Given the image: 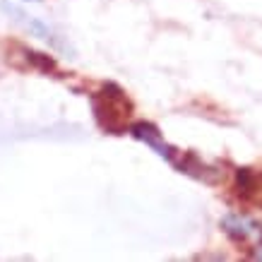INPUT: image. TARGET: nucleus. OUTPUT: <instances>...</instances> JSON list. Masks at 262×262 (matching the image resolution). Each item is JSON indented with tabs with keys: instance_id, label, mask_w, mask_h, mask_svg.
<instances>
[{
	"instance_id": "f257e3e1",
	"label": "nucleus",
	"mask_w": 262,
	"mask_h": 262,
	"mask_svg": "<svg viewBox=\"0 0 262 262\" xmlns=\"http://www.w3.org/2000/svg\"><path fill=\"white\" fill-rule=\"evenodd\" d=\"M130 133H133V137H137L140 142L149 144L161 159H166L168 164H173L181 173H188V176H192V178H200V181H216V178H219V171H214L212 166H207L205 161H200L198 157L183 154V151L173 149L171 144H166L164 137H161V133L154 125H149V123H135V125L130 127Z\"/></svg>"
},
{
	"instance_id": "f03ea898",
	"label": "nucleus",
	"mask_w": 262,
	"mask_h": 262,
	"mask_svg": "<svg viewBox=\"0 0 262 262\" xmlns=\"http://www.w3.org/2000/svg\"><path fill=\"white\" fill-rule=\"evenodd\" d=\"M92 106H94V116L103 130H108L113 135L125 133L127 116L133 108H130V101L125 99V94L116 84H106L101 92H96L92 96Z\"/></svg>"
},
{
	"instance_id": "7ed1b4c3",
	"label": "nucleus",
	"mask_w": 262,
	"mask_h": 262,
	"mask_svg": "<svg viewBox=\"0 0 262 262\" xmlns=\"http://www.w3.org/2000/svg\"><path fill=\"white\" fill-rule=\"evenodd\" d=\"M222 229L229 233L231 238H236V241L253 238V236L260 233V226L246 214H226L222 219Z\"/></svg>"
},
{
	"instance_id": "20e7f679",
	"label": "nucleus",
	"mask_w": 262,
	"mask_h": 262,
	"mask_svg": "<svg viewBox=\"0 0 262 262\" xmlns=\"http://www.w3.org/2000/svg\"><path fill=\"white\" fill-rule=\"evenodd\" d=\"M255 260H262V246L255 250Z\"/></svg>"
}]
</instances>
